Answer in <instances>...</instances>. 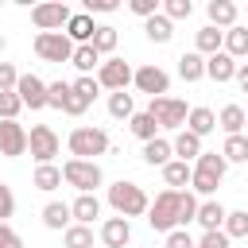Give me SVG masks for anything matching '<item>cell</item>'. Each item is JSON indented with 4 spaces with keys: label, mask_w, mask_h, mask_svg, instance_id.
Listing matches in <instances>:
<instances>
[{
    "label": "cell",
    "mask_w": 248,
    "mask_h": 248,
    "mask_svg": "<svg viewBox=\"0 0 248 248\" xmlns=\"http://www.w3.org/2000/svg\"><path fill=\"white\" fill-rule=\"evenodd\" d=\"M108 205L116 209V217H140V213H147V209H151V202H147L143 186L124 182V178L108 186Z\"/></svg>",
    "instance_id": "obj_1"
},
{
    "label": "cell",
    "mask_w": 248,
    "mask_h": 248,
    "mask_svg": "<svg viewBox=\"0 0 248 248\" xmlns=\"http://www.w3.org/2000/svg\"><path fill=\"white\" fill-rule=\"evenodd\" d=\"M62 178H66V186H74L78 194H93L105 174H101L97 159H66V163H62Z\"/></svg>",
    "instance_id": "obj_2"
},
{
    "label": "cell",
    "mask_w": 248,
    "mask_h": 248,
    "mask_svg": "<svg viewBox=\"0 0 248 248\" xmlns=\"http://www.w3.org/2000/svg\"><path fill=\"white\" fill-rule=\"evenodd\" d=\"M178 198H182V190H163V194L151 202L147 225H151L155 232H174V229H178Z\"/></svg>",
    "instance_id": "obj_3"
},
{
    "label": "cell",
    "mask_w": 248,
    "mask_h": 248,
    "mask_svg": "<svg viewBox=\"0 0 248 248\" xmlns=\"http://www.w3.org/2000/svg\"><path fill=\"white\" fill-rule=\"evenodd\" d=\"M66 143H70V155L74 159H93V155H105L108 151V136L101 128H74Z\"/></svg>",
    "instance_id": "obj_4"
},
{
    "label": "cell",
    "mask_w": 248,
    "mask_h": 248,
    "mask_svg": "<svg viewBox=\"0 0 248 248\" xmlns=\"http://www.w3.org/2000/svg\"><path fill=\"white\" fill-rule=\"evenodd\" d=\"M35 54L43 62H70L74 58V43L66 39V31H39L35 35Z\"/></svg>",
    "instance_id": "obj_5"
},
{
    "label": "cell",
    "mask_w": 248,
    "mask_h": 248,
    "mask_svg": "<svg viewBox=\"0 0 248 248\" xmlns=\"http://www.w3.org/2000/svg\"><path fill=\"white\" fill-rule=\"evenodd\" d=\"M147 112L155 116L159 128H186V116H190L186 101H178V97H151Z\"/></svg>",
    "instance_id": "obj_6"
},
{
    "label": "cell",
    "mask_w": 248,
    "mask_h": 248,
    "mask_svg": "<svg viewBox=\"0 0 248 248\" xmlns=\"http://www.w3.org/2000/svg\"><path fill=\"white\" fill-rule=\"evenodd\" d=\"M132 78H136V70H132L124 58H105L101 70H97L101 89H112V93H124V89L132 85Z\"/></svg>",
    "instance_id": "obj_7"
},
{
    "label": "cell",
    "mask_w": 248,
    "mask_h": 248,
    "mask_svg": "<svg viewBox=\"0 0 248 248\" xmlns=\"http://www.w3.org/2000/svg\"><path fill=\"white\" fill-rule=\"evenodd\" d=\"M27 151L35 155L39 167H43V163H54V155H58V136H54V128H50V124H35V128L27 132Z\"/></svg>",
    "instance_id": "obj_8"
},
{
    "label": "cell",
    "mask_w": 248,
    "mask_h": 248,
    "mask_svg": "<svg viewBox=\"0 0 248 248\" xmlns=\"http://www.w3.org/2000/svg\"><path fill=\"white\" fill-rule=\"evenodd\" d=\"M70 8L62 4V0H50V4H35L31 8V23L39 27V31H62L66 23H70Z\"/></svg>",
    "instance_id": "obj_9"
},
{
    "label": "cell",
    "mask_w": 248,
    "mask_h": 248,
    "mask_svg": "<svg viewBox=\"0 0 248 248\" xmlns=\"http://www.w3.org/2000/svg\"><path fill=\"white\" fill-rule=\"evenodd\" d=\"M132 85H136L140 93H147V97H167L170 78H167V70H159V66H140L136 78H132Z\"/></svg>",
    "instance_id": "obj_10"
},
{
    "label": "cell",
    "mask_w": 248,
    "mask_h": 248,
    "mask_svg": "<svg viewBox=\"0 0 248 248\" xmlns=\"http://www.w3.org/2000/svg\"><path fill=\"white\" fill-rule=\"evenodd\" d=\"M16 93H19L23 108H31V112L46 108V81H43L39 74H19V85H16Z\"/></svg>",
    "instance_id": "obj_11"
},
{
    "label": "cell",
    "mask_w": 248,
    "mask_h": 248,
    "mask_svg": "<svg viewBox=\"0 0 248 248\" xmlns=\"http://www.w3.org/2000/svg\"><path fill=\"white\" fill-rule=\"evenodd\" d=\"M27 151V128L19 120H0V155L19 159Z\"/></svg>",
    "instance_id": "obj_12"
},
{
    "label": "cell",
    "mask_w": 248,
    "mask_h": 248,
    "mask_svg": "<svg viewBox=\"0 0 248 248\" xmlns=\"http://www.w3.org/2000/svg\"><path fill=\"white\" fill-rule=\"evenodd\" d=\"M93 35H97L93 16H89V12H74L70 23H66V39H70L74 46H85V43H93Z\"/></svg>",
    "instance_id": "obj_13"
},
{
    "label": "cell",
    "mask_w": 248,
    "mask_h": 248,
    "mask_svg": "<svg viewBox=\"0 0 248 248\" xmlns=\"http://www.w3.org/2000/svg\"><path fill=\"white\" fill-rule=\"evenodd\" d=\"M128 240H132L128 217H108V221L101 225V244H105V248H124Z\"/></svg>",
    "instance_id": "obj_14"
},
{
    "label": "cell",
    "mask_w": 248,
    "mask_h": 248,
    "mask_svg": "<svg viewBox=\"0 0 248 248\" xmlns=\"http://www.w3.org/2000/svg\"><path fill=\"white\" fill-rule=\"evenodd\" d=\"M194 50L202 54V58H213V54H221L225 50V31H217V27H202L198 35H194Z\"/></svg>",
    "instance_id": "obj_15"
},
{
    "label": "cell",
    "mask_w": 248,
    "mask_h": 248,
    "mask_svg": "<svg viewBox=\"0 0 248 248\" xmlns=\"http://www.w3.org/2000/svg\"><path fill=\"white\" fill-rule=\"evenodd\" d=\"M217 128H225V136H244V128H248L244 105H225V108L217 112Z\"/></svg>",
    "instance_id": "obj_16"
},
{
    "label": "cell",
    "mask_w": 248,
    "mask_h": 248,
    "mask_svg": "<svg viewBox=\"0 0 248 248\" xmlns=\"http://www.w3.org/2000/svg\"><path fill=\"white\" fill-rule=\"evenodd\" d=\"M225 217H229V209H225L221 202H213V198H205V202L198 205V225H202L205 232H217V229H225Z\"/></svg>",
    "instance_id": "obj_17"
},
{
    "label": "cell",
    "mask_w": 248,
    "mask_h": 248,
    "mask_svg": "<svg viewBox=\"0 0 248 248\" xmlns=\"http://www.w3.org/2000/svg\"><path fill=\"white\" fill-rule=\"evenodd\" d=\"M236 66H240V62L221 50V54L205 58V78H213V81H236Z\"/></svg>",
    "instance_id": "obj_18"
},
{
    "label": "cell",
    "mask_w": 248,
    "mask_h": 248,
    "mask_svg": "<svg viewBox=\"0 0 248 248\" xmlns=\"http://www.w3.org/2000/svg\"><path fill=\"white\" fill-rule=\"evenodd\" d=\"M70 213H74V225H93V221L101 217V202H97V194H78L74 205H70Z\"/></svg>",
    "instance_id": "obj_19"
},
{
    "label": "cell",
    "mask_w": 248,
    "mask_h": 248,
    "mask_svg": "<svg viewBox=\"0 0 248 248\" xmlns=\"http://www.w3.org/2000/svg\"><path fill=\"white\" fill-rule=\"evenodd\" d=\"M205 12H209V27H217V31H221V27H225V31L236 27V4H232V0H209Z\"/></svg>",
    "instance_id": "obj_20"
},
{
    "label": "cell",
    "mask_w": 248,
    "mask_h": 248,
    "mask_svg": "<svg viewBox=\"0 0 248 248\" xmlns=\"http://www.w3.org/2000/svg\"><path fill=\"white\" fill-rule=\"evenodd\" d=\"M170 147H174V155H178L182 163H190V159L198 163V159H202V136H194V132H186V128L170 140Z\"/></svg>",
    "instance_id": "obj_21"
},
{
    "label": "cell",
    "mask_w": 248,
    "mask_h": 248,
    "mask_svg": "<svg viewBox=\"0 0 248 248\" xmlns=\"http://www.w3.org/2000/svg\"><path fill=\"white\" fill-rule=\"evenodd\" d=\"M190 178H194V167L182 163V159H170V163L163 167V182H167V190H186Z\"/></svg>",
    "instance_id": "obj_22"
},
{
    "label": "cell",
    "mask_w": 248,
    "mask_h": 248,
    "mask_svg": "<svg viewBox=\"0 0 248 248\" xmlns=\"http://www.w3.org/2000/svg\"><path fill=\"white\" fill-rule=\"evenodd\" d=\"M70 221H74V213H70V205H66V202H46V205H43V225H46V229L66 232V229H70Z\"/></svg>",
    "instance_id": "obj_23"
},
{
    "label": "cell",
    "mask_w": 248,
    "mask_h": 248,
    "mask_svg": "<svg viewBox=\"0 0 248 248\" xmlns=\"http://www.w3.org/2000/svg\"><path fill=\"white\" fill-rule=\"evenodd\" d=\"M213 128H217V112H213V108H205V105L190 108V116H186V132H194V136H209Z\"/></svg>",
    "instance_id": "obj_24"
},
{
    "label": "cell",
    "mask_w": 248,
    "mask_h": 248,
    "mask_svg": "<svg viewBox=\"0 0 248 248\" xmlns=\"http://www.w3.org/2000/svg\"><path fill=\"white\" fill-rule=\"evenodd\" d=\"M66 178H62V167H54V163H43V167H35V174H31V186L35 190H58Z\"/></svg>",
    "instance_id": "obj_25"
},
{
    "label": "cell",
    "mask_w": 248,
    "mask_h": 248,
    "mask_svg": "<svg viewBox=\"0 0 248 248\" xmlns=\"http://www.w3.org/2000/svg\"><path fill=\"white\" fill-rule=\"evenodd\" d=\"M178 78H182V81H202V78H205V58H202L198 50H186V54L178 58Z\"/></svg>",
    "instance_id": "obj_26"
},
{
    "label": "cell",
    "mask_w": 248,
    "mask_h": 248,
    "mask_svg": "<svg viewBox=\"0 0 248 248\" xmlns=\"http://www.w3.org/2000/svg\"><path fill=\"white\" fill-rule=\"evenodd\" d=\"M170 155H174V147H170V140H151V143H143V163L147 167H167L170 163Z\"/></svg>",
    "instance_id": "obj_27"
},
{
    "label": "cell",
    "mask_w": 248,
    "mask_h": 248,
    "mask_svg": "<svg viewBox=\"0 0 248 248\" xmlns=\"http://www.w3.org/2000/svg\"><path fill=\"white\" fill-rule=\"evenodd\" d=\"M74 66H78V74L81 78H89L93 70H101V54L93 50V43H85V46H74V58H70Z\"/></svg>",
    "instance_id": "obj_28"
},
{
    "label": "cell",
    "mask_w": 248,
    "mask_h": 248,
    "mask_svg": "<svg viewBox=\"0 0 248 248\" xmlns=\"http://www.w3.org/2000/svg\"><path fill=\"white\" fill-rule=\"evenodd\" d=\"M128 128H132V136H140L143 143H151V140H159V124H155V116L143 108V112H136L132 120H128Z\"/></svg>",
    "instance_id": "obj_29"
},
{
    "label": "cell",
    "mask_w": 248,
    "mask_h": 248,
    "mask_svg": "<svg viewBox=\"0 0 248 248\" xmlns=\"http://www.w3.org/2000/svg\"><path fill=\"white\" fill-rule=\"evenodd\" d=\"M143 31H147V39L151 43H170V35H174V23L159 12V16H151V19H143Z\"/></svg>",
    "instance_id": "obj_30"
},
{
    "label": "cell",
    "mask_w": 248,
    "mask_h": 248,
    "mask_svg": "<svg viewBox=\"0 0 248 248\" xmlns=\"http://www.w3.org/2000/svg\"><path fill=\"white\" fill-rule=\"evenodd\" d=\"M225 54H229V58H244V54H248V27L236 23V27L225 31Z\"/></svg>",
    "instance_id": "obj_31"
},
{
    "label": "cell",
    "mask_w": 248,
    "mask_h": 248,
    "mask_svg": "<svg viewBox=\"0 0 248 248\" xmlns=\"http://www.w3.org/2000/svg\"><path fill=\"white\" fill-rule=\"evenodd\" d=\"M108 116H116V120H132L136 116V105H132L128 89L124 93H108Z\"/></svg>",
    "instance_id": "obj_32"
},
{
    "label": "cell",
    "mask_w": 248,
    "mask_h": 248,
    "mask_svg": "<svg viewBox=\"0 0 248 248\" xmlns=\"http://www.w3.org/2000/svg\"><path fill=\"white\" fill-rule=\"evenodd\" d=\"M225 236L229 240H248V209H232L225 217Z\"/></svg>",
    "instance_id": "obj_33"
},
{
    "label": "cell",
    "mask_w": 248,
    "mask_h": 248,
    "mask_svg": "<svg viewBox=\"0 0 248 248\" xmlns=\"http://www.w3.org/2000/svg\"><path fill=\"white\" fill-rule=\"evenodd\" d=\"M225 163H248V136H225Z\"/></svg>",
    "instance_id": "obj_34"
},
{
    "label": "cell",
    "mask_w": 248,
    "mask_h": 248,
    "mask_svg": "<svg viewBox=\"0 0 248 248\" xmlns=\"http://www.w3.org/2000/svg\"><path fill=\"white\" fill-rule=\"evenodd\" d=\"M62 240H66V248H93V229L89 225H70L62 232Z\"/></svg>",
    "instance_id": "obj_35"
},
{
    "label": "cell",
    "mask_w": 248,
    "mask_h": 248,
    "mask_svg": "<svg viewBox=\"0 0 248 248\" xmlns=\"http://www.w3.org/2000/svg\"><path fill=\"white\" fill-rule=\"evenodd\" d=\"M116 43H120V35H116V27H97V35H93V50L97 54H112L116 50Z\"/></svg>",
    "instance_id": "obj_36"
},
{
    "label": "cell",
    "mask_w": 248,
    "mask_h": 248,
    "mask_svg": "<svg viewBox=\"0 0 248 248\" xmlns=\"http://www.w3.org/2000/svg\"><path fill=\"white\" fill-rule=\"evenodd\" d=\"M198 198L190 194V190H182V198H178V229H186L190 221H198Z\"/></svg>",
    "instance_id": "obj_37"
},
{
    "label": "cell",
    "mask_w": 248,
    "mask_h": 248,
    "mask_svg": "<svg viewBox=\"0 0 248 248\" xmlns=\"http://www.w3.org/2000/svg\"><path fill=\"white\" fill-rule=\"evenodd\" d=\"M190 12H194V4L190 0H163V16L174 23V19H190Z\"/></svg>",
    "instance_id": "obj_38"
},
{
    "label": "cell",
    "mask_w": 248,
    "mask_h": 248,
    "mask_svg": "<svg viewBox=\"0 0 248 248\" xmlns=\"http://www.w3.org/2000/svg\"><path fill=\"white\" fill-rule=\"evenodd\" d=\"M70 89H74L70 81H50V85H46V105H50V108H62L66 97H70Z\"/></svg>",
    "instance_id": "obj_39"
},
{
    "label": "cell",
    "mask_w": 248,
    "mask_h": 248,
    "mask_svg": "<svg viewBox=\"0 0 248 248\" xmlns=\"http://www.w3.org/2000/svg\"><path fill=\"white\" fill-rule=\"evenodd\" d=\"M19 108H23V101H19L16 89H12V93H0V120H16Z\"/></svg>",
    "instance_id": "obj_40"
},
{
    "label": "cell",
    "mask_w": 248,
    "mask_h": 248,
    "mask_svg": "<svg viewBox=\"0 0 248 248\" xmlns=\"http://www.w3.org/2000/svg\"><path fill=\"white\" fill-rule=\"evenodd\" d=\"M74 93H81V97L93 105V101H97V93H101V81H97L93 74H89V78H78V81H74Z\"/></svg>",
    "instance_id": "obj_41"
},
{
    "label": "cell",
    "mask_w": 248,
    "mask_h": 248,
    "mask_svg": "<svg viewBox=\"0 0 248 248\" xmlns=\"http://www.w3.org/2000/svg\"><path fill=\"white\" fill-rule=\"evenodd\" d=\"M19 85V70L12 62H0V93H12Z\"/></svg>",
    "instance_id": "obj_42"
},
{
    "label": "cell",
    "mask_w": 248,
    "mask_h": 248,
    "mask_svg": "<svg viewBox=\"0 0 248 248\" xmlns=\"http://www.w3.org/2000/svg\"><path fill=\"white\" fill-rule=\"evenodd\" d=\"M12 213H16V194H12V186L0 182V225H8Z\"/></svg>",
    "instance_id": "obj_43"
},
{
    "label": "cell",
    "mask_w": 248,
    "mask_h": 248,
    "mask_svg": "<svg viewBox=\"0 0 248 248\" xmlns=\"http://www.w3.org/2000/svg\"><path fill=\"white\" fill-rule=\"evenodd\" d=\"M128 8H132L140 19H151V16H159V12H163V4H159V0H132Z\"/></svg>",
    "instance_id": "obj_44"
},
{
    "label": "cell",
    "mask_w": 248,
    "mask_h": 248,
    "mask_svg": "<svg viewBox=\"0 0 248 248\" xmlns=\"http://www.w3.org/2000/svg\"><path fill=\"white\" fill-rule=\"evenodd\" d=\"M85 108H89V101H85L81 93H74V89H70V97H66V105H62V112H66V116H81Z\"/></svg>",
    "instance_id": "obj_45"
},
{
    "label": "cell",
    "mask_w": 248,
    "mask_h": 248,
    "mask_svg": "<svg viewBox=\"0 0 248 248\" xmlns=\"http://www.w3.org/2000/svg\"><path fill=\"white\" fill-rule=\"evenodd\" d=\"M167 248H198V240L186 229H174V232H167Z\"/></svg>",
    "instance_id": "obj_46"
},
{
    "label": "cell",
    "mask_w": 248,
    "mask_h": 248,
    "mask_svg": "<svg viewBox=\"0 0 248 248\" xmlns=\"http://www.w3.org/2000/svg\"><path fill=\"white\" fill-rule=\"evenodd\" d=\"M198 248H232V244H229V236H225V229H217V232H202V240H198Z\"/></svg>",
    "instance_id": "obj_47"
},
{
    "label": "cell",
    "mask_w": 248,
    "mask_h": 248,
    "mask_svg": "<svg viewBox=\"0 0 248 248\" xmlns=\"http://www.w3.org/2000/svg\"><path fill=\"white\" fill-rule=\"evenodd\" d=\"M0 248H23V240L12 225H0Z\"/></svg>",
    "instance_id": "obj_48"
},
{
    "label": "cell",
    "mask_w": 248,
    "mask_h": 248,
    "mask_svg": "<svg viewBox=\"0 0 248 248\" xmlns=\"http://www.w3.org/2000/svg\"><path fill=\"white\" fill-rule=\"evenodd\" d=\"M85 12H116V0H85Z\"/></svg>",
    "instance_id": "obj_49"
},
{
    "label": "cell",
    "mask_w": 248,
    "mask_h": 248,
    "mask_svg": "<svg viewBox=\"0 0 248 248\" xmlns=\"http://www.w3.org/2000/svg\"><path fill=\"white\" fill-rule=\"evenodd\" d=\"M236 85L248 93V62H240V66H236Z\"/></svg>",
    "instance_id": "obj_50"
},
{
    "label": "cell",
    "mask_w": 248,
    "mask_h": 248,
    "mask_svg": "<svg viewBox=\"0 0 248 248\" xmlns=\"http://www.w3.org/2000/svg\"><path fill=\"white\" fill-rule=\"evenodd\" d=\"M0 50H4V35H0Z\"/></svg>",
    "instance_id": "obj_51"
},
{
    "label": "cell",
    "mask_w": 248,
    "mask_h": 248,
    "mask_svg": "<svg viewBox=\"0 0 248 248\" xmlns=\"http://www.w3.org/2000/svg\"><path fill=\"white\" fill-rule=\"evenodd\" d=\"M244 136H248V128H244Z\"/></svg>",
    "instance_id": "obj_52"
},
{
    "label": "cell",
    "mask_w": 248,
    "mask_h": 248,
    "mask_svg": "<svg viewBox=\"0 0 248 248\" xmlns=\"http://www.w3.org/2000/svg\"><path fill=\"white\" fill-rule=\"evenodd\" d=\"M244 248H248V244H244Z\"/></svg>",
    "instance_id": "obj_53"
},
{
    "label": "cell",
    "mask_w": 248,
    "mask_h": 248,
    "mask_svg": "<svg viewBox=\"0 0 248 248\" xmlns=\"http://www.w3.org/2000/svg\"><path fill=\"white\" fill-rule=\"evenodd\" d=\"M244 112H248V108H244Z\"/></svg>",
    "instance_id": "obj_54"
}]
</instances>
